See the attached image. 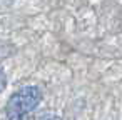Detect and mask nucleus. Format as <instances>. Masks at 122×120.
<instances>
[{"mask_svg": "<svg viewBox=\"0 0 122 120\" xmlns=\"http://www.w3.org/2000/svg\"><path fill=\"white\" fill-rule=\"evenodd\" d=\"M42 100V92L39 87L29 85L17 90L7 102V113L19 115V113H30Z\"/></svg>", "mask_w": 122, "mask_h": 120, "instance_id": "nucleus-1", "label": "nucleus"}, {"mask_svg": "<svg viewBox=\"0 0 122 120\" xmlns=\"http://www.w3.org/2000/svg\"><path fill=\"white\" fill-rule=\"evenodd\" d=\"M5 87H7V75L0 70V93L5 90Z\"/></svg>", "mask_w": 122, "mask_h": 120, "instance_id": "nucleus-2", "label": "nucleus"}, {"mask_svg": "<svg viewBox=\"0 0 122 120\" xmlns=\"http://www.w3.org/2000/svg\"><path fill=\"white\" fill-rule=\"evenodd\" d=\"M9 120H30L27 113H19V115H9Z\"/></svg>", "mask_w": 122, "mask_h": 120, "instance_id": "nucleus-3", "label": "nucleus"}, {"mask_svg": "<svg viewBox=\"0 0 122 120\" xmlns=\"http://www.w3.org/2000/svg\"><path fill=\"white\" fill-rule=\"evenodd\" d=\"M49 120H62L60 117H52V118H49Z\"/></svg>", "mask_w": 122, "mask_h": 120, "instance_id": "nucleus-4", "label": "nucleus"}]
</instances>
